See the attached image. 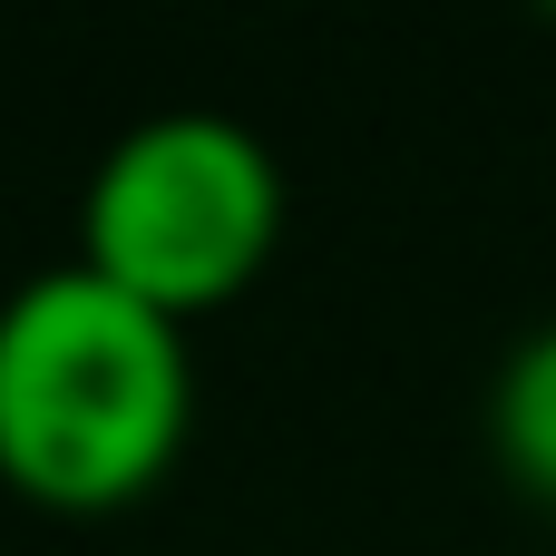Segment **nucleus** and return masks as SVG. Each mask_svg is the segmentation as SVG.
<instances>
[{"label":"nucleus","mask_w":556,"mask_h":556,"mask_svg":"<svg viewBox=\"0 0 556 556\" xmlns=\"http://www.w3.org/2000/svg\"><path fill=\"white\" fill-rule=\"evenodd\" d=\"M195 410L186 323L98 264H39L0 293V479L49 508L156 489Z\"/></svg>","instance_id":"nucleus-1"},{"label":"nucleus","mask_w":556,"mask_h":556,"mask_svg":"<svg viewBox=\"0 0 556 556\" xmlns=\"http://www.w3.org/2000/svg\"><path fill=\"white\" fill-rule=\"evenodd\" d=\"M283 235V166L225 108H156L108 137L78 186V264L156 313L225 303Z\"/></svg>","instance_id":"nucleus-2"},{"label":"nucleus","mask_w":556,"mask_h":556,"mask_svg":"<svg viewBox=\"0 0 556 556\" xmlns=\"http://www.w3.org/2000/svg\"><path fill=\"white\" fill-rule=\"evenodd\" d=\"M489 430H498V459L518 469V489L556 498V323H538V332L498 362Z\"/></svg>","instance_id":"nucleus-3"}]
</instances>
